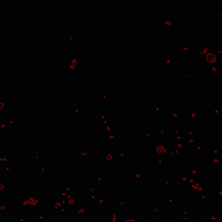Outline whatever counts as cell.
<instances>
[{
    "label": "cell",
    "instance_id": "1",
    "mask_svg": "<svg viewBox=\"0 0 222 222\" xmlns=\"http://www.w3.org/2000/svg\"><path fill=\"white\" fill-rule=\"evenodd\" d=\"M207 62H211V64H214L217 60H218V57H217V55L214 54V53H212V54H209L207 57Z\"/></svg>",
    "mask_w": 222,
    "mask_h": 222
}]
</instances>
